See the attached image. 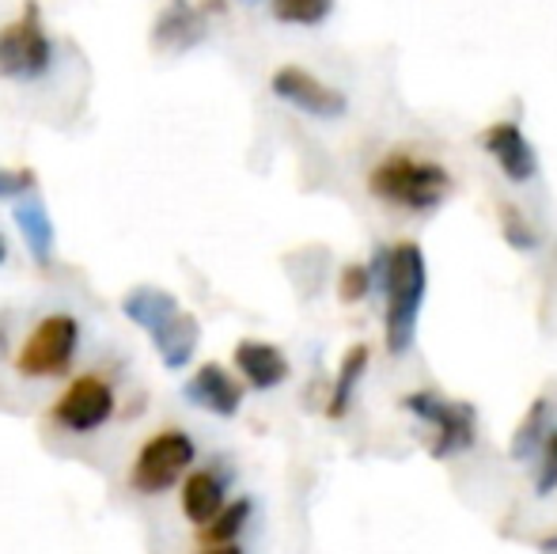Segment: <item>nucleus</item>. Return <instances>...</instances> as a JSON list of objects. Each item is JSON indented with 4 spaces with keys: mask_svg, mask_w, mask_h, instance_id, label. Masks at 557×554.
<instances>
[{
    "mask_svg": "<svg viewBox=\"0 0 557 554\" xmlns=\"http://www.w3.org/2000/svg\"><path fill=\"white\" fill-rule=\"evenodd\" d=\"M122 311L140 327V331L156 334L160 327H168L171 319L178 316V300L168 293V288H156V285H137L122 296Z\"/></svg>",
    "mask_w": 557,
    "mask_h": 554,
    "instance_id": "4468645a",
    "label": "nucleus"
},
{
    "mask_svg": "<svg viewBox=\"0 0 557 554\" xmlns=\"http://www.w3.org/2000/svg\"><path fill=\"white\" fill-rule=\"evenodd\" d=\"M380 288L387 293V311H383L387 349L391 354H406L413 346V334H418V316L429 288L425 251L413 239L387 247V270H383Z\"/></svg>",
    "mask_w": 557,
    "mask_h": 554,
    "instance_id": "f257e3e1",
    "label": "nucleus"
},
{
    "mask_svg": "<svg viewBox=\"0 0 557 554\" xmlns=\"http://www.w3.org/2000/svg\"><path fill=\"white\" fill-rule=\"evenodd\" d=\"M201 554H243L235 543H224V547H209V551H201Z\"/></svg>",
    "mask_w": 557,
    "mask_h": 554,
    "instance_id": "a878e982",
    "label": "nucleus"
},
{
    "mask_svg": "<svg viewBox=\"0 0 557 554\" xmlns=\"http://www.w3.org/2000/svg\"><path fill=\"white\" fill-rule=\"evenodd\" d=\"M368 190H372V198L387 201V206L410 209V213H433L447 194H451V175H447L441 163L413 160L406 152H391L387 160L372 168Z\"/></svg>",
    "mask_w": 557,
    "mask_h": 554,
    "instance_id": "f03ea898",
    "label": "nucleus"
},
{
    "mask_svg": "<svg viewBox=\"0 0 557 554\" xmlns=\"http://www.w3.org/2000/svg\"><path fill=\"white\" fill-rule=\"evenodd\" d=\"M235 369L243 372V380L250 387L273 392V387H281L288 380V357L277 346H270V342L247 338L235 346Z\"/></svg>",
    "mask_w": 557,
    "mask_h": 554,
    "instance_id": "9b49d317",
    "label": "nucleus"
},
{
    "mask_svg": "<svg viewBox=\"0 0 557 554\" xmlns=\"http://www.w3.org/2000/svg\"><path fill=\"white\" fill-rule=\"evenodd\" d=\"M539 494H554L557 487V433H550V441H546V452H543V471H539Z\"/></svg>",
    "mask_w": 557,
    "mask_h": 554,
    "instance_id": "b1692460",
    "label": "nucleus"
},
{
    "mask_svg": "<svg viewBox=\"0 0 557 554\" xmlns=\"http://www.w3.org/2000/svg\"><path fill=\"white\" fill-rule=\"evenodd\" d=\"M364 369H368V346L345 349L331 403H326V418H345V410H349V403H352V392H357V380L364 377Z\"/></svg>",
    "mask_w": 557,
    "mask_h": 554,
    "instance_id": "f3484780",
    "label": "nucleus"
},
{
    "mask_svg": "<svg viewBox=\"0 0 557 554\" xmlns=\"http://www.w3.org/2000/svg\"><path fill=\"white\" fill-rule=\"evenodd\" d=\"M250 520V502L247 497H239V502L224 505L221 513H216L209 525H201V540L209 543V547H224V543H235V535L247 528Z\"/></svg>",
    "mask_w": 557,
    "mask_h": 554,
    "instance_id": "a211bd4d",
    "label": "nucleus"
},
{
    "mask_svg": "<svg viewBox=\"0 0 557 554\" xmlns=\"http://www.w3.org/2000/svg\"><path fill=\"white\" fill-rule=\"evenodd\" d=\"M152 342H156V349H160V361L168 365V369H186V365L194 361V354H198L201 323L190 316V311H178L168 327H160V331L152 334Z\"/></svg>",
    "mask_w": 557,
    "mask_h": 554,
    "instance_id": "2eb2a0df",
    "label": "nucleus"
},
{
    "mask_svg": "<svg viewBox=\"0 0 557 554\" xmlns=\"http://www.w3.org/2000/svg\"><path fill=\"white\" fill-rule=\"evenodd\" d=\"M398 407L433 426L436 436L429 441V456L433 459H447V456H455V452H467L478 436V429H474L478 415H474V407H467V403H451L433 392H410L398 399Z\"/></svg>",
    "mask_w": 557,
    "mask_h": 554,
    "instance_id": "39448f33",
    "label": "nucleus"
},
{
    "mask_svg": "<svg viewBox=\"0 0 557 554\" xmlns=\"http://www.w3.org/2000/svg\"><path fill=\"white\" fill-rule=\"evenodd\" d=\"M539 551H543V554H557V535H546V540H539Z\"/></svg>",
    "mask_w": 557,
    "mask_h": 554,
    "instance_id": "393cba45",
    "label": "nucleus"
},
{
    "mask_svg": "<svg viewBox=\"0 0 557 554\" xmlns=\"http://www.w3.org/2000/svg\"><path fill=\"white\" fill-rule=\"evenodd\" d=\"M546 415H550V403H546V399L531 403L528 418L520 421V429H516V436H512V459H516V464H528V459H535L539 436H543V429H546Z\"/></svg>",
    "mask_w": 557,
    "mask_h": 554,
    "instance_id": "aec40b11",
    "label": "nucleus"
},
{
    "mask_svg": "<svg viewBox=\"0 0 557 554\" xmlns=\"http://www.w3.org/2000/svg\"><path fill=\"white\" fill-rule=\"evenodd\" d=\"M270 12L293 27H319L334 12V0H270Z\"/></svg>",
    "mask_w": 557,
    "mask_h": 554,
    "instance_id": "6ab92c4d",
    "label": "nucleus"
},
{
    "mask_svg": "<svg viewBox=\"0 0 557 554\" xmlns=\"http://www.w3.org/2000/svg\"><path fill=\"white\" fill-rule=\"evenodd\" d=\"M482 145L493 156V163L505 171L508 183H531L539 175V156L516 122H493L482 134Z\"/></svg>",
    "mask_w": 557,
    "mask_h": 554,
    "instance_id": "9d476101",
    "label": "nucleus"
},
{
    "mask_svg": "<svg viewBox=\"0 0 557 554\" xmlns=\"http://www.w3.org/2000/svg\"><path fill=\"white\" fill-rule=\"evenodd\" d=\"M194 459H198V448H194L190 436H186L183 429H163V433H156L152 441L140 448L137 464H133V471H129V482H133V490L145 497L163 494V490H171L183 479Z\"/></svg>",
    "mask_w": 557,
    "mask_h": 554,
    "instance_id": "423d86ee",
    "label": "nucleus"
},
{
    "mask_svg": "<svg viewBox=\"0 0 557 554\" xmlns=\"http://www.w3.org/2000/svg\"><path fill=\"white\" fill-rule=\"evenodd\" d=\"M224 509V479H216L213 471H194L183 482V513L194 525H209L216 513Z\"/></svg>",
    "mask_w": 557,
    "mask_h": 554,
    "instance_id": "dca6fc26",
    "label": "nucleus"
},
{
    "mask_svg": "<svg viewBox=\"0 0 557 554\" xmlns=\"http://www.w3.org/2000/svg\"><path fill=\"white\" fill-rule=\"evenodd\" d=\"M270 88L281 103L296 107V111L311 114V119L334 122L349 111V99H345L342 91L323 84L319 76H311L308 69H300V65H281L277 73H273Z\"/></svg>",
    "mask_w": 557,
    "mask_h": 554,
    "instance_id": "6e6552de",
    "label": "nucleus"
},
{
    "mask_svg": "<svg viewBox=\"0 0 557 554\" xmlns=\"http://www.w3.org/2000/svg\"><path fill=\"white\" fill-rule=\"evenodd\" d=\"M38 186V175L30 168H4L0 171V198H23Z\"/></svg>",
    "mask_w": 557,
    "mask_h": 554,
    "instance_id": "5701e85b",
    "label": "nucleus"
},
{
    "mask_svg": "<svg viewBox=\"0 0 557 554\" xmlns=\"http://www.w3.org/2000/svg\"><path fill=\"white\" fill-rule=\"evenodd\" d=\"M201 35H206V20H201V12H194L190 4H171L168 12L156 20L152 27V46L163 53H183L190 50L194 42H201Z\"/></svg>",
    "mask_w": 557,
    "mask_h": 554,
    "instance_id": "f8f14e48",
    "label": "nucleus"
},
{
    "mask_svg": "<svg viewBox=\"0 0 557 554\" xmlns=\"http://www.w3.org/2000/svg\"><path fill=\"white\" fill-rule=\"evenodd\" d=\"M243 4H258V0H243Z\"/></svg>",
    "mask_w": 557,
    "mask_h": 554,
    "instance_id": "cd10ccee",
    "label": "nucleus"
},
{
    "mask_svg": "<svg viewBox=\"0 0 557 554\" xmlns=\"http://www.w3.org/2000/svg\"><path fill=\"white\" fill-rule=\"evenodd\" d=\"M12 217H15V229H20L23 244H27L30 259H35L38 267H50L53 247H58V232H53V221H50V213H46L42 201L38 198L15 201Z\"/></svg>",
    "mask_w": 557,
    "mask_h": 554,
    "instance_id": "ddd939ff",
    "label": "nucleus"
},
{
    "mask_svg": "<svg viewBox=\"0 0 557 554\" xmlns=\"http://www.w3.org/2000/svg\"><path fill=\"white\" fill-rule=\"evenodd\" d=\"M4 259H8V244H4V236H0V267H4Z\"/></svg>",
    "mask_w": 557,
    "mask_h": 554,
    "instance_id": "bb28decb",
    "label": "nucleus"
},
{
    "mask_svg": "<svg viewBox=\"0 0 557 554\" xmlns=\"http://www.w3.org/2000/svg\"><path fill=\"white\" fill-rule=\"evenodd\" d=\"M216 8H221V0H216Z\"/></svg>",
    "mask_w": 557,
    "mask_h": 554,
    "instance_id": "c85d7f7f",
    "label": "nucleus"
},
{
    "mask_svg": "<svg viewBox=\"0 0 557 554\" xmlns=\"http://www.w3.org/2000/svg\"><path fill=\"white\" fill-rule=\"evenodd\" d=\"M500 232H505V239L516 251H535L539 247V232L531 229L520 209H512V206H500Z\"/></svg>",
    "mask_w": 557,
    "mask_h": 554,
    "instance_id": "412c9836",
    "label": "nucleus"
},
{
    "mask_svg": "<svg viewBox=\"0 0 557 554\" xmlns=\"http://www.w3.org/2000/svg\"><path fill=\"white\" fill-rule=\"evenodd\" d=\"M53 69V38L42 27V12L27 0L20 20L0 27V76L4 81H42Z\"/></svg>",
    "mask_w": 557,
    "mask_h": 554,
    "instance_id": "7ed1b4c3",
    "label": "nucleus"
},
{
    "mask_svg": "<svg viewBox=\"0 0 557 554\" xmlns=\"http://www.w3.org/2000/svg\"><path fill=\"white\" fill-rule=\"evenodd\" d=\"M368 288H372V274H368L364 262H349V267L342 270V278H337V296H342V304L364 300Z\"/></svg>",
    "mask_w": 557,
    "mask_h": 554,
    "instance_id": "4be33fe9",
    "label": "nucleus"
},
{
    "mask_svg": "<svg viewBox=\"0 0 557 554\" xmlns=\"http://www.w3.org/2000/svg\"><path fill=\"white\" fill-rule=\"evenodd\" d=\"M183 399L190 403V407L209 410V415H216V418H232V415H239V407H243V384L224 365L209 361L183 384Z\"/></svg>",
    "mask_w": 557,
    "mask_h": 554,
    "instance_id": "1a4fd4ad",
    "label": "nucleus"
},
{
    "mask_svg": "<svg viewBox=\"0 0 557 554\" xmlns=\"http://www.w3.org/2000/svg\"><path fill=\"white\" fill-rule=\"evenodd\" d=\"M81 346V323L73 316H46L42 323L30 331V338L23 342L20 357H15V372L27 380H50L65 377L69 365Z\"/></svg>",
    "mask_w": 557,
    "mask_h": 554,
    "instance_id": "20e7f679",
    "label": "nucleus"
},
{
    "mask_svg": "<svg viewBox=\"0 0 557 554\" xmlns=\"http://www.w3.org/2000/svg\"><path fill=\"white\" fill-rule=\"evenodd\" d=\"M114 415V387L103 377H76L53 403V421L69 433H96Z\"/></svg>",
    "mask_w": 557,
    "mask_h": 554,
    "instance_id": "0eeeda50",
    "label": "nucleus"
}]
</instances>
